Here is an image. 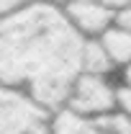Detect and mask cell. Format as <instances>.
I'll list each match as a JSON object with an SVG mask.
<instances>
[{"instance_id":"4","label":"cell","mask_w":131,"mask_h":134,"mask_svg":"<svg viewBox=\"0 0 131 134\" xmlns=\"http://www.w3.org/2000/svg\"><path fill=\"white\" fill-rule=\"evenodd\" d=\"M62 13L85 41L98 39L103 31L113 26V10H108L100 0H69Z\"/></svg>"},{"instance_id":"11","label":"cell","mask_w":131,"mask_h":134,"mask_svg":"<svg viewBox=\"0 0 131 134\" xmlns=\"http://www.w3.org/2000/svg\"><path fill=\"white\" fill-rule=\"evenodd\" d=\"M113 26L131 31V5H126V8H121V10L113 13Z\"/></svg>"},{"instance_id":"6","label":"cell","mask_w":131,"mask_h":134,"mask_svg":"<svg viewBox=\"0 0 131 134\" xmlns=\"http://www.w3.org/2000/svg\"><path fill=\"white\" fill-rule=\"evenodd\" d=\"M80 72L113 77L116 67H113V62L108 59V54L103 52V47L98 44V39H87V41L82 44V54H80Z\"/></svg>"},{"instance_id":"10","label":"cell","mask_w":131,"mask_h":134,"mask_svg":"<svg viewBox=\"0 0 131 134\" xmlns=\"http://www.w3.org/2000/svg\"><path fill=\"white\" fill-rule=\"evenodd\" d=\"M33 0H0V21L8 16H13L18 10H23L26 5H31Z\"/></svg>"},{"instance_id":"12","label":"cell","mask_w":131,"mask_h":134,"mask_svg":"<svg viewBox=\"0 0 131 134\" xmlns=\"http://www.w3.org/2000/svg\"><path fill=\"white\" fill-rule=\"evenodd\" d=\"M100 3H103L108 10H113V13L121 10V8H126V5H131V0H100Z\"/></svg>"},{"instance_id":"5","label":"cell","mask_w":131,"mask_h":134,"mask_svg":"<svg viewBox=\"0 0 131 134\" xmlns=\"http://www.w3.org/2000/svg\"><path fill=\"white\" fill-rule=\"evenodd\" d=\"M98 44L103 47V52L108 54V59L113 62L116 70H123L131 62V31L111 26L108 31H103L98 36Z\"/></svg>"},{"instance_id":"7","label":"cell","mask_w":131,"mask_h":134,"mask_svg":"<svg viewBox=\"0 0 131 134\" xmlns=\"http://www.w3.org/2000/svg\"><path fill=\"white\" fill-rule=\"evenodd\" d=\"M90 129H93V121L77 116L67 108H57L49 114L46 134H90Z\"/></svg>"},{"instance_id":"13","label":"cell","mask_w":131,"mask_h":134,"mask_svg":"<svg viewBox=\"0 0 131 134\" xmlns=\"http://www.w3.org/2000/svg\"><path fill=\"white\" fill-rule=\"evenodd\" d=\"M121 83L131 88V62H129L126 67H123V70H121Z\"/></svg>"},{"instance_id":"14","label":"cell","mask_w":131,"mask_h":134,"mask_svg":"<svg viewBox=\"0 0 131 134\" xmlns=\"http://www.w3.org/2000/svg\"><path fill=\"white\" fill-rule=\"evenodd\" d=\"M90 134H113L111 129H105L100 121H93V129H90Z\"/></svg>"},{"instance_id":"9","label":"cell","mask_w":131,"mask_h":134,"mask_svg":"<svg viewBox=\"0 0 131 134\" xmlns=\"http://www.w3.org/2000/svg\"><path fill=\"white\" fill-rule=\"evenodd\" d=\"M100 124H103L105 129H111L113 134H131V124L126 119H121L118 114H111V116L100 119Z\"/></svg>"},{"instance_id":"1","label":"cell","mask_w":131,"mask_h":134,"mask_svg":"<svg viewBox=\"0 0 131 134\" xmlns=\"http://www.w3.org/2000/svg\"><path fill=\"white\" fill-rule=\"evenodd\" d=\"M80 34L62 8L33 0L0 21V88L21 93L44 111H57L80 75Z\"/></svg>"},{"instance_id":"2","label":"cell","mask_w":131,"mask_h":134,"mask_svg":"<svg viewBox=\"0 0 131 134\" xmlns=\"http://www.w3.org/2000/svg\"><path fill=\"white\" fill-rule=\"evenodd\" d=\"M116 88L118 83H113V77L80 72L69 88L62 108L87 119V121H100V119L116 114Z\"/></svg>"},{"instance_id":"8","label":"cell","mask_w":131,"mask_h":134,"mask_svg":"<svg viewBox=\"0 0 131 134\" xmlns=\"http://www.w3.org/2000/svg\"><path fill=\"white\" fill-rule=\"evenodd\" d=\"M116 114L131 124V88L123 83H118L116 88Z\"/></svg>"},{"instance_id":"3","label":"cell","mask_w":131,"mask_h":134,"mask_svg":"<svg viewBox=\"0 0 131 134\" xmlns=\"http://www.w3.org/2000/svg\"><path fill=\"white\" fill-rule=\"evenodd\" d=\"M49 111L21 93L0 88V134H46Z\"/></svg>"}]
</instances>
